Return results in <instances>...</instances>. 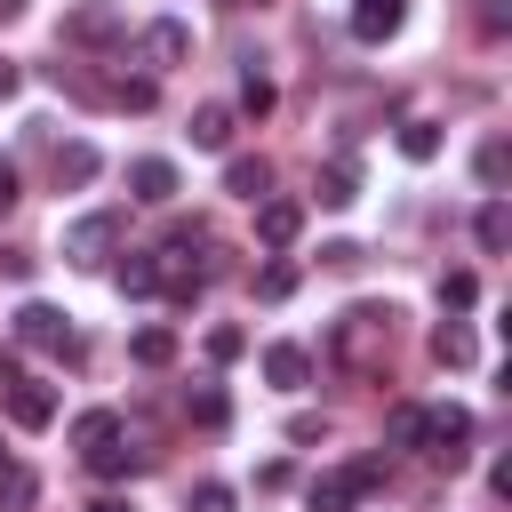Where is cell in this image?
Returning <instances> with one entry per match:
<instances>
[{"label": "cell", "instance_id": "6da1fadb", "mask_svg": "<svg viewBox=\"0 0 512 512\" xmlns=\"http://www.w3.org/2000/svg\"><path fill=\"white\" fill-rule=\"evenodd\" d=\"M16 344H32V352H56V360H80V336H72V320L56 312V304H24L16 312Z\"/></svg>", "mask_w": 512, "mask_h": 512}, {"label": "cell", "instance_id": "7a4b0ae2", "mask_svg": "<svg viewBox=\"0 0 512 512\" xmlns=\"http://www.w3.org/2000/svg\"><path fill=\"white\" fill-rule=\"evenodd\" d=\"M464 440H472V416H464L456 400L424 408V440H416V448H424L432 464H448V472H456V464H464Z\"/></svg>", "mask_w": 512, "mask_h": 512}, {"label": "cell", "instance_id": "3957f363", "mask_svg": "<svg viewBox=\"0 0 512 512\" xmlns=\"http://www.w3.org/2000/svg\"><path fill=\"white\" fill-rule=\"evenodd\" d=\"M136 64H144V72H176V64H192V32H184L176 16H152V24L136 32Z\"/></svg>", "mask_w": 512, "mask_h": 512}, {"label": "cell", "instance_id": "277c9868", "mask_svg": "<svg viewBox=\"0 0 512 512\" xmlns=\"http://www.w3.org/2000/svg\"><path fill=\"white\" fill-rule=\"evenodd\" d=\"M128 32V16L112 8V0H80V8H64V40L72 48H112Z\"/></svg>", "mask_w": 512, "mask_h": 512}, {"label": "cell", "instance_id": "5b68a950", "mask_svg": "<svg viewBox=\"0 0 512 512\" xmlns=\"http://www.w3.org/2000/svg\"><path fill=\"white\" fill-rule=\"evenodd\" d=\"M112 248H120V208H96V216L64 224V256H72V264H104Z\"/></svg>", "mask_w": 512, "mask_h": 512}, {"label": "cell", "instance_id": "8992f818", "mask_svg": "<svg viewBox=\"0 0 512 512\" xmlns=\"http://www.w3.org/2000/svg\"><path fill=\"white\" fill-rule=\"evenodd\" d=\"M384 336H392V304H352V312L336 320V352H344V360H368Z\"/></svg>", "mask_w": 512, "mask_h": 512}, {"label": "cell", "instance_id": "52a82bcc", "mask_svg": "<svg viewBox=\"0 0 512 512\" xmlns=\"http://www.w3.org/2000/svg\"><path fill=\"white\" fill-rule=\"evenodd\" d=\"M8 424H16V432H48V424H56V384L16 376V384H8Z\"/></svg>", "mask_w": 512, "mask_h": 512}, {"label": "cell", "instance_id": "ba28073f", "mask_svg": "<svg viewBox=\"0 0 512 512\" xmlns=\"http://www.w3.org/2000/svg\"><path fill=\"white\" fill-rule=\"evenodd\" d=\"M128 192H136V200H152V208H168V200H176V160H152V152H144V160H128Z\"/></svg>", "mask_w": 512, "mask_h": 512}, {"label": "cell", "instance_id": "9c48e42d", "mask_svg": "<svg viewBox=\"0 0 512 512\" xmlns=\"http://www.w3.org/2000/svg\"><path fill=\"white\" fill-rule=\"evenodd\" d=\"M264 384L304 392V384H312V352H304V344H264Z\"/></svg>", "mask_w": 512, "mask_h": 512}, {"label": "cell", "instance_id": "30bf717a", "mask_svg": "<svg viewBox=\"0 0 512 512\" xmlns=\"http://www.w3.org/2000/svg\"><path fill=\"white\" fill-rule=\"evenodd\" d=\"M224 192H232V200H248V208H256V200H272V160L240 152V160L224 168Z\"/></svg>", "mask_w": 512, "mask_h": 512}, {"label": "cell", "instance_id": "8fae6325", "mask_svg": "<svg viewBox=\"0 0 512 512\" xmlns=\"http://www.w3.org/2000/svg\"><path fill=\"white\" fill-rule=\"evenodd\" d=\"M296 232H304V208L296 200H256V240L264 248H288Z\"/></svg>", "mask_w": 512, "mask_h": 512}, {"label": "cell", "instance_id": "7c38bea8", "mask_svg": "<svg viewBox=\"0 0 512 512\" xmlns=\"http://www.w3.org/2000/svg\"><path fill=\"white\" fill-rule=\"evenodd\" d=\"M400 16H408L400 0H352V40H368V48H376V40H392V32H400Z\"/></svg>", "mask_w": 512, "mask_h": 512}, {"label": "cell", "instance_id": "4fadbf2b", "mask_svg": "<svg viewBox=\"0 0 512 512\" xmlns=\"http://www.w3.org/2000/svg\"><path fill=\"white\" fill-rule=\"evenodd\" d=\"M432 360H440V368H472V360H480V336H472L464 320H440V328H432Z\"/></svg>", "mask_w": 512, "mask_h": 512}, {"label": "cell", "instance_id": "5bb4252c", "mask_svg": "<svg viewBox=\"0 0 512 512\" xmlns=\"http://www.w3.org/2000/svg\"><path fill=\"white\" fill-rule=\"evenodd\" d=\"M160 272H168V264L136 248V256H120V264H112V288H120V296H152V288H160Z\"/></svg>", "mask_w": 512, "mask_h": 512}, {"label": "cell", "instance_id": "9a60e30c", "mask_svg": "<svg viewBox=\"0 0 512 512\" xmlns=\"http://www.w3.org/2000/svg\"><path fill=\"white\" fill-rule=\"evenodd\" d=\"M312 192H320V208H352V200H360V168H352V160H328Z\"/></svg>", "mask_w": 512, "mask_h": 512}, {"label": "cell", "instance_id": "2e32d148", "mask_svg": "<svg viewBox=\"0 0 512 512\" xmlns=\"http://www.w3.org/2000/svg\"><path fill=\"white\" fill-rule=\"evenodd\" d=\"M472 240H480L488 256H504V248H512V208H504V200H480V216H472Z\"/></svg>", "mask_w": 512, "mask_h": 512}, {"label": "cell", "instance_id": "e0dca14e", "mask_svg": "<svg viewBox=\"0 0 512 512\" xmlns=\"http://www.w3.org/2000/svg\"><path fill=\"white\" fill-rule=\"evenodd\" d=\"M112 440H120V416H112V408L72 416V448H80V456H96V448H112Z\"/></svg>", "mask_w": 512, "mask_h": 512}, {"label": "cell", "instance_id": "ac0fdd59", "mask_svg": "<svg viewBox=\"0 0 512 512\" xmlns=\"http://www.w3.org/2000/svg\"><path fill=\"white\" fill-rule=\"evenodd\" d=\"M192 144H200V152H224V144H232V104H200V112H192Z\"/></svg>", "mask_w": 512, "mask_h": 512}, {"label": "cell", "instance_id": "d6986e66", "mask_svg": "<svg viewBox=\"0 0 512 512\" xmlns=\"http://www.w3.org/2000/svg\"><path fill=\"white\" fill-rule=\"evenodd\" d=\"M128 352H136V368H168L176 360V328H136Z\"/></svg>", "mask_w": 512, "mask_h": 512}, {"label": "cell", "instance_id": "ffe728a7", "mask_svg": "<svg viewBox=\"0 0 512 512\" xmlns=\"http://www.w3.org/2000/svg\"><path fill=\"white\" fill-rule=\"evenodd\" d=\"M88 472H96V480H136V472H144V456H136L128 440H112V448H96V456H88Z\"/></svg>", "mask_w": 512, "mask_h": 512}, {"label": "cell", "instance_id": "44dd1931", "mask_svg": "<svg viewBox=\"0 0 512 512\" xmlns=\"http://www.w3.org/2000/svg\"><path fill=\"white\" fill-rule=\"evenodd\" d=\"M304 504H312V512H352V480H344V472H320V480L304 488Z\"/></svg>", "mask_w": 512, "mask_h": 512}, {"label": "cell", "instance_id": "7402d4cb", "mask_svg": "<svg viewBox=\"0 0 512 512\" xmlns=\"http://www.w3.org/2000/svg\"><path fill=\"white\" fill-rule=\"evenodd\" d=\"M440 152V120H400V160H432Z\"/></svg>", "mask_w": 512, "mask_h": 512}, {"label": "cell", "instance_id": "603a6c76", "mask_svg": "<svg viewBox=\"0 0 512 512\" xmlns=\"http://www.w3.org/2000/svg\"><path fill=\"white\" fill-rule=\"evenodd\" d=\"M96 176V144H56V184H88Z\"/></svg>", "mask_w": 512, "mask_h": 512}, {"label": "cell", "instance_id": "cb8c5ba5", "mask_svg": "<svg viewBox=\"0 0 512 512\" xmlns=\"http://www.w3.org/2000/svg\"><path fill=\"white\" fill-rule=\"evenodd\" d=\"M384 440H392V448H416V440H424V408H416V400H400V408L384 416Z\"/></svg>", "mask_w": 512, "mask_h": 512}, {"label": "cell", "instance_id": "d4e9b609", "mask_svg": "<svg viewBox=\"0 0 512 512\" xmlns=\"http://www.w3.org/2000/svg\"><path fill=\"white\" fill-rule=\"evenodd\" d=\"M32 496H40V480H32L24 464H0V512H24Z\"/></svg>", "mask_w": 512, "mask_h": 512}, {"label": "cell", "instance_id": "484cf974", "mask_svg": "<svg viewBox=\"0 0 512 512\" xmlns=\"http://www.w3.org/2000/svg\"><path fill=\"white\" fill-rule=\"evenodd\" d=\"M472 296H480V280H472V272H440V304H448V312H464Z\"/></svg>", "mask_w": 512, "mask_h": 512}, {"label": "cell", "instance_id": "4316f807", "mask_svg": "<svg viewBox=\"0 0 512 512\" xmlns=\"http://www.w3.org/2000/svg\"><path fill=\"white\" fill-rule=\"evenodd\" d=\"M240 112H256V120L272 112V80H264V72H248V80H240Z\"/></svg>", "mask_w": 512, "mask_h": 512}, {"label": "cell", "instance_id": "83f0119b", "mask_svg": "<svg viewBox=\"0 0 512 512\" xmlns=\"http://www.w3.org/2000/svg\"><path fill=\"white\" fill-rule=\"evenodd\" d=\"M288 288H296V264H264V272H256V296H272V304H280Z\"/></svg>", "mask_w": 512, "mask_h": 512}, {"label": "cell", "instance_id": "f1b7e54d", "mask_svg": "<svg viewBox=\"0 0 512 512\" xmlns=\"http://www.w3.org/2000/svg\"><path fill=\"white\" fill-rule=\"evenodd\" d=\"M184 512H232V488H224V480H200V488H192V504H184Z\"/></svg>", "mask_w": 512, "mask_h": 512}, {"label": "cell", "instance_id": "f546056e", "mask_svg": "<svg viewBox=\"0 0 512 512\" xmlns=\"http://www.w3.org/2000/svg\"><path fill=\"white\" fill-rule=\"evenodd\" d=\"M152 96H160L152 80H120V88H112V104H128V112H152Z\"/></svg>", "mask_w": 512, "mask_h": 512}, {"label": "cell", "instance_id": "4dcf8cb0", "mask_svg": "<svg viewBox=\"0 0 512 512\" xmlns=\"http://www.w3.org/2000/svg\"><path fill=\"white\" fill-rule=\"evenodd\" d=\"M504 168H512V152L488 136V144H480V184H504Z\"/></svg>", "mask_w": 512, "mask_h": 512}, {"label": "cell", "instance_id": "1f68e13d", "mask_svg": "<svg viewBox=\"0 0 512 512\" xmlns=\"http://www.w3.org/2000/svg\"><path fill=\"white\" fill-rule=\"evenodd\" d=\"M240 352H248L240 328H208V360H240Z\"/></svg>", "mask_w": 512, "mask_h": 512}, {"label": "cell", "instance_id": "d6a6232c", "mask_svg": "<svg viewBox=\"0 0 512 512\" xmlns=\"http://www.w3.org/2000/svg\"><path fill=\"white\" fill-rule=\"evenodd\" d=\"M320 264H328V272H360V248H352V240H328Z\"/></svg>", "mask_w": 512, "mask_h": 512}, {"label": "cell", "instance_id": "836d02e7", "mask_svg": "<svg viewBox=\"0 0 512 512\" xmlns=\"http://www.w3.org/2000/svg\"><path fill=\"white\" fill-rule=\"evenodd\" d=\"M344 480H352V496H368V488H384V464H376V456H360Z\"/></svg>", "mask_w": 512, "mask_h": 512}, {"label": "cell", "instance_id": "e575fe53", "mask_svg": "<svg viewBox=\"0 0 512 512\" xmlns=\"http://www.w3.org/2000/svg\"><path fill=\"white\" fill-rule=\"evenodd\" d=\"M16 88H24V72H16V64H8V56H0V104H8V96H16Z\"/></svg>", "mask_w": 512, "mask_h": 512}, {"label": "cell", "instance_id": "d590c367", "mask_svg": "<svg viewBox=\"0 0 512 512\" xmlns=\"http://www.w3.org/2000/svg\"><path fill=\"white\" fill-rule=\"evenodd\" d=\"M8 208H16V168L0 160V216H8Z\"/></svg>", "mask_w": 512, "mask_h": 512}, {"label": "cell", "instance_id": "8d00e7d4", "mask_svg": "<svg viewBox=\"0 0 512 512\" xmlns=\"http://www.w3.org/2000/svg\"><path fill=\"white\" fill-rule=\"evenodd\" d=\"M88 512H128V496H96V504H88Z\"/></svg>", "mask_w": 512, "mask_h": 512}, {"label": "cell", "instance_id": "74e56055", "mask_svg": "<svg viewBox=\"0 0 512 512\" xmlns=\"http://www.w3.org/2000/svg\"><path fill=\"white\" fill-rule=\"evenodd\" d=\"M16 16H24V0H0V24H16Z\"/></svg>", "mask_w": 512, "mask_h": 512}, {"label": "cell", "instance_id": "f35d334b", "mask_svg": "<svg viewBox=\"0 0 512 512\" xmlns=\"http://www.w3.org/2000/svg\"><path fill=\"white\" fill-rule=\"evenodd\" d=\"M216 8H240V0H216Z\"/></svg>", "mask_w": 512, "mask_h": 512}]
</instances>
